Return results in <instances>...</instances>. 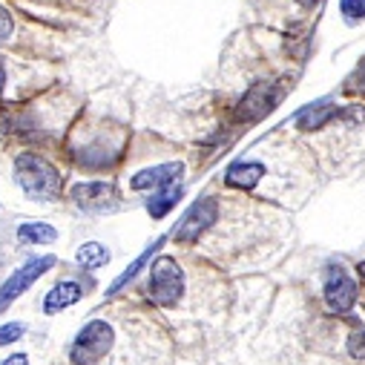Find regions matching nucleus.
<instances>
[{"mask_svg": "<svg viewBox=\"0 0 365 365\" xmlns=\"http://www.w3.org/2000/svg\"><path fill=\"white\" fill-rule=\"evenodd\" d=\"M75 259H78V264H81V267L96 270V267H104V264L110 262V253H107V247H104V245H98V242H86V245H81V247H78Z\"/></svg>", "mask_w": 365, "mask_h": 365, "instance_id": "obj_14", "label": "nucleus"}, {"mask_svg": "<svg viewBox=\"0 0 365 365\" xmlns=\"http://www.w3.org/2000/svg\"><path fill=\"white\" fill-rule=\"evenodd\" d=\"M351 86H354V89H362V93H365V69L351 81Z\"/></svg>", "mask_w": 365, "mask_h": 365, "instance_id": "obj_22", "label": "nucleus"}, {"mask_svg": "<svg viewBox=\"0 0 365 365\" xmlns=\"http://www.w3.org/2000/svg\"><path fill=\"white\" fill-rule=\"evenodd\" d=\"M0 365H29V356L26 354H12V356H6Z\"/></svg>", "mask_w": 365, "mask_h": 365, "instance_id": "obj_21", "label": "nucleus"}, {"mask_svg": "<svg viewBox=\"0 0 365 365\" xmlns=\"http://www.w3.org/2000/svg\"><path fill=\"white\" fill-rule=\"evenodd\" d=\"M359 277H362V282H365V262H359Z\"/></svg>", "mask_w": 365, "mask_h": 365, "instance_id": "obj_25", "label": "nucleus"}, {"mask_svg": "<svg viewBox=\"0 0 365 365\" xmlns=\"http://www.w3.org/2000/svg\"><path fill=\"white\" fill-rule=\"evenodd\" d=\"M331 115H336L331 98H325V101H314V104H308V107L299 113L297 127L305 130V133H314V130H319L325 121H331Z\"/></svg>", "mask_w": 365, "mask_h": 365, "instance_id": "obj_10", "label": "nucleus"}, {"mask_svg": "<svg viewBox=\"0 0 365 365\" xmlns=\"http://www.w3.org/2000/svg\"><path fill=\"white\" fill-rule=\"evenodd\" d=\"M262 175H264V167H262V164L239 161V164H233V167L225 173V181H227V185H233V187L250 190V187H256L259 181H262Z\"/></svg>", "mask_w": 365, "mask_h": 365, "instance_id": "obj_11", "label": "nucleus"}, {"mask_svg": "<svg viewBox=\"0 0 365 365\" xmlns=\"http://www.w3.org/2000/svg\"><path fill=\"white\" fill-rule=\"evenodd\" d=\"M15 181L32 199H58L61 196V173L41 155L24 153L15 161Z\"/></svg>", "mask_w": 365, "mask_h": 365, "instance_id": "obj_1", "label": "nucleus"}, {"mask_svg": "<svg viewBox=\"0 0 365 365\" xmlns=\"http://www.w3.org/2000/svg\"><path fill=\"white\" fill-rule=\"evenodd\" d=\"M339 9H342V15L348 18V21H362L365 18V0H342L339 4Z\"/></svg>", "mask_w": 365, "mask_h": 365, "instance_id": "obj_17", "label": "nucleus"}, {"mask_svg": "<svg viewBox=\"0 0 365 365\" xmlns=\"http://www.w3.org/2000/svg\"><path fill=\"white\" fill-rule=\"evenodd\" d=\"M52 264H55V256H41V259H32L24 267H18L12 277L4 285H0V311H6L24 291H29Z\"/></svg>", "mask_w": 365, "mask_h": 365, "instance_id": "obj_5", "label": "nucleus"}, {"mask_svg": "<svg viewBox=\"0 0 365 365\" xmlns=\"http://www.w3.org/2000/svg\"><path fill=\"white\" fill-rule=\"evenodd\" d=\"M78 299H81V285H78V282H61V285H55V288L46 294L43 311H46V314H58V311L75 305Z\"/></svg>", "mask_w": 365, "mask_h": 365, "instance_id": "obj_12", "label": "nucleus"}, {"mask_svg": "<svg viewBox=\"0 0 365 365\" xmlns=\"http://www.w3.org/2000/svg\"><path fill=\"white\" fill-rule=\"evenodd\" d=\"M282 98H285L282 83H277V81H262V83H256L250 93L239 101V107H236V121H242V124L262 121L264 115L273 113V107H277Z\"/></svg>", "mask_w": 365, "mask_h": 365, "instance_id": "obj_4", "label": "nucleus"}, {"mask_svg": "<svg viewBox=\"0 0 365 365\" xmlns=\"http://www.w3.org/2000/svg\"><path fill=\"white\" fill-rule=\"evenodd\" d=\"M181 173H185V164H181V161L147 167V170H141V173L133 175V190H164V187L175 185V178Z\"/></svg>", "mask_w": 365, "mask_h": 365, "instance_id": "obj_9", "label": "nucleus"}, {"mask_svg": "<svg viewBox=\"0 0 365 365\" xmlns=\"http://www.w3.org/2000/svg\"><path fill=\"white\" fill-rule=\"evenodd\" d=\"M216 216H219L216 199H199V202L185 213V219L178 222L175 239H178V242H196L205 230H210V227L216 225Z\"/></svg>", "mask_w": 365, "mask_h": 365, "instance_id": "obj_7", "label": "nucleus"}, {"mask_svg": "<svg viewBox=\"0 0 365 365\" xmlns=\"http://www.w3.org/2000/svg\"><path fill=\"white\" fill-rule=\"evenodd\" d=\"M4 83H6V69H4V61H0V93H4Z\"/></svg>", "mask_w": 365, "mask_h": 365, "instance_id": "obj_23", "label": "nucleus"}, {"mask_svg": "<svg viewBox=\"0 0 365 365\" xmlns=\"http://www.w3.org/2000/svg\"><path fill=\"white\" fill-rule=\"evenodd\" d=\"M150 297L158 305H175L185 297V273H181L178 262L170 256H161L153 262L150 270Z\"/></svg>", "mask_w": 365, "mask_h": 365, "instance_id": "obj_3", "label": "nucleus"}, {"mask_svg": "<svg viewBox=\"0 0 365 365\" xmlns=\"http://www.w3.org/2000/svg\"><path fill=\"white\" fill-rule=\"evenodd\" d=\"M178 199H181V187H175V185H170V187L158 190V196H155V199L147 205V207H150V216H153V219H158V216H167Z\"/></svg>", "mask_w": 365, "mask_h": 365, "instance_id": "obj_15", "label": "nucleus"}, {"mask_svg": "<svg viewBox=\"0 0 365 365\" xmlns=\"http://www.w3.org/2000/svg\"><path fill=\"white\" fill-rule=\"evenodd\" d=\"M18 239L26 245H46V242L58 239V230L52 225H43V222H26L18 227Z\"/></svg>", "mask_w": 365, "mask_h": 365, "instance_id": "obj_13", "label": "nucleus"}, {"mask_svg": "<svg viewBox=\"0 0 365 365\" xmlns=\"http://www.w3.org/2000/svg\"><path fill=\"white\" fill-rule=\"evenodd\" d=\"M72 199L86 213H110L118 207V190L107 181H83L72 187Z\"/></svg>", "mask_w": 365, "mask_h": 365, "instance_id": "obj_6", "label": "nucleus"}, {"mask_svg": "<svg viewBox=\"0 0 365 365\" xmlns=\"http://www.w3.org/2000/svg\"><path fill=\"white\" fill-rule=\"evenodd\" d=\"M155 247H161V242H155L153 247H147V250H144V253H141V256H138V259H135V262H133V264H130V267L124 270V277H121V279H118V282H115V285L110 288V294L121 291V288H124V285H127V282H130V279L135 277V273H138V270H141V267H144V264L150 262V256H153V250H155Z\"/></svg>", "mask_w": 365, "mask_h": 365, "instance_id": "obj_16", "label": "nucleus"}, {"mask_svg": "<svg viewBox=\"0 0 365 365\" xmlns=\"http://www.w3.org/2000/svg\"><path fill=\"white\" fill-rule=\"evenodd\" d=\"M348 354L354 359H365V331H354L348 339Z\"/></svg>", "mask_w": 365, "mask_h": 365, "instance_id": "obj_19", "label": "nucleus"}, {"mask_svg": "<svg viewBox=\"0 0 365 365\" xmlns=\"http://www.w3.org/2000/svg\"><path fill=\"white\" fill-rule=\"evenodd\" d=\"M299 4H302V6H305V9H314V6H317V4H319V0H299Z\"/></svg>", "mask_w": 365, "mask_h": 365, "instance_id": "obj_24", "label": "nucleus"}, {"mask_svg": "<svg viewBox=\"0 0 365 365\" xmlns=\"http://www.w3.org/2000/svg\"><path fill=\"white\" fill-rule=\"evenodd\" d=\"M12 29H15V24H12V15L0 6V43H4L9 35H12Z\"/></svg>", "mask_w": 365, "mask_h": 365, "instance_id": "obj_20", "label": "nucleus"}, {"mask_svg": "<svg viewBox=\"0 0 365 365\" xmlns=\"http://www.w3.org/2000/svg\"><path fill=\"white\" fill-rule=\"evenodd\" d=\"M113 342H115L113 325L104 322V319H93L89 325H83L81 334L75 336L69 356H72L75 365H96L113 348Z\"/></svg>", "mask_w": 365, "mask_h": 365, "instance_id": "obj_2", "label": "nucleus"}, {"mask_svg": "<svg viewBox=\"0 0 365 365\" xmlns=\"http://www.w3.org/2000/svg\"><path fill=\"white\" fill-rule=\"evenodd\" d=\"M24 336V325L9 322V325H0V345H12Z\"/></svg>", "mask_w": 365, "mask_h": 365, "instance_id": "obj_18", "label": "nucleus"}, {"mask_svg": "<svg viewBox=\"0 0 365 365\" xmlns=\"http://www.w3.org/2000/svg\"><path fill=\"white\" fill-rule=\"evenodd\" d=\"M325 302L334 314H348L356 302V282L348 277L345 270L334 267L331 270V277L325 282Z\"/></svg>", "mask_w": 365, "mask_h": 365, "instance_id": "obj_8", "label": "nucleus"}]
</instances>
